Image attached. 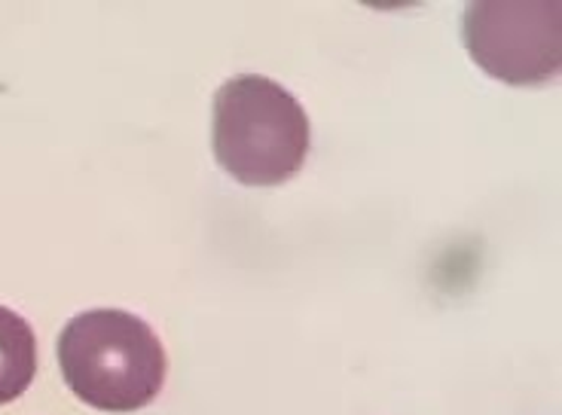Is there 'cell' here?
Listing matches in <instances>:
<instances>
[{
    "label": "cell",
    "instance_id": "6da1fadb",
    "mask_svg": "<svg viewBox=\"0 0 562 415\" xmlns=\"http://www.w3.org/2000/svg\"><path fill=\"white\" fill-rule=\"evenodd\" d=\"M58 367L89 406L132 413L154 401L166 382V348L156 333L120 309L83 312L58 336Z\"/></svg>",
    "mask_w": 562,
    "mask_h": 415
},
{
    "label": "cell",
    "instance_id": "7a4b0ae2",
    "mask_svg": "<svg viewBox=\"0 0 562 415\" xmlns=\"http://www.w3.org/2000/svg\"><path fill=\"white\" fill-rule=\"evenodd\" d=\"M310 153V116L284 86L241 74L214 96V156L245 187L294 178Z\"/></svg>",
    "mask_w": 562,
    "mask_h": 415
},
{
    "label": "cell",
    "instance_id": "3957f363",
    "mask_svg": "<svg viewBox=\"0 0 562 415\" xmlns=\"http://www.w3.org/2000/svg\"><path fill=\"white\" fill-rule=\"evenodd\" d=\"M462 41L490 77L510 86H538L562 61V15L557 0H480L468 3Z\"/></svg>",
    "mask_w": 562,
    "mask_h": 415
},
{
    "label": "cell",
    "instance_id": "277c9868",
    "mask_svg": "<svg viewBox=\"0 0 562 415\" xmlns=\"http://www.w3.org/2000/svg\"><path fill=\"white\" fill-rule=\"evenodd\" d=\"M37 373V339L31 324L0 305V403L25 394Z\"/></svg>",
    "mask_w": 562,
    "mask_h": 415
}]
</instances>
